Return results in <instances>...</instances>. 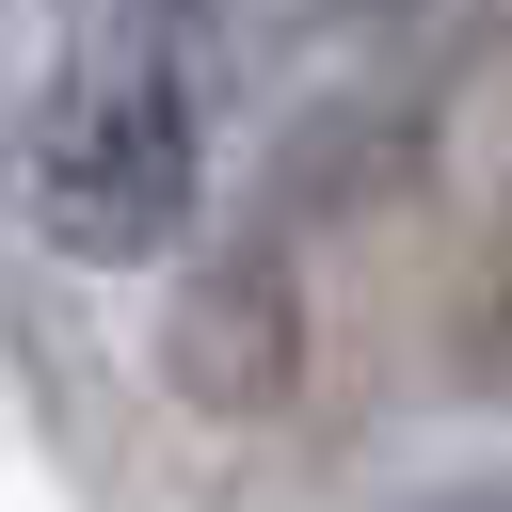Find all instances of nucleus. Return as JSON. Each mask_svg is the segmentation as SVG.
Instances as JSON below:
<instances>
[{
  "label": "nucleus",
  "mask_w": 512,
  "mask_h": 512,
  "mask_svg": "<svg viewBox=\"0 0 512 512\" xmlns=\"http://www.w3.org/2000/svg\"><path fill=\"white\" fill-rule=\"evenodd\" d=\"M16 192H32V240L64 272H160V256H192V224H208L192 48L144 32V16H64V64L32 80V128H16Z\"/></svg>",
  "instance_id": "obj_1"
},
{
  "label": "nucleus",
  "mask_w": 512,
  "mask_h": 512,
  "mask_svg": "<svg viewBox=\"0 0 512 512\" xmlns=\"http://www.w3.org/2000/svg\"><path fill=\"white\" fill-rule=\"evenodd\" d=\"M160 400L208 416V432H256L304 400V256L288 224H240V240H192L176 288H160Z\"/></svg>",
  "instance_id": "obj_2"
},
{
  "label": "nucleus",
  "mask_w": 512,
  "mask_h": 512,
  "mask_svg": "<svg viewBox=\"0 0 512 512\" xmlns=\"http://www.w3.org/2000/svg\"><path fill=\"white\" fill-rule=\"evenodd\" d=\"M416 160H432V96H400V80L304 96V112L272 128V224H336V208H384Z\"/></svg>",
  "instance_id": "obj_3"
},
{
  "label": "nucleus",
  "mask_w": 512,
  "mask_h": 512,
  "mask_svg": "<svg viewBox=\"0 0 512 512\" xmlns=\"http://www.w3.org/2000/svg\"><path fill=\"white\" fill-rule=\"evenodd\" d=\"M288 16H304V32H432L448 0H288Z\"/></svg>",
  "instance_id": "obj_4"
},
{
  "label": "nucleus",
  "mask_w": 512,
  "mask_h": 512,
  "mask_svg": "<svg viewBox=\"0 0 512 512\" xmlns=\"http://www.w3.org/2000/svg\"><path fill=\"white\" fill-rule=\"evenodd\" d=\"M64 16H144V32H192L208 0H64Z\"/></svg>",
  "instance_id": "obj_5"
}]
</instances>
